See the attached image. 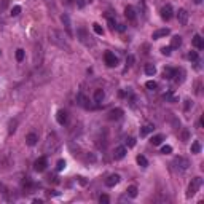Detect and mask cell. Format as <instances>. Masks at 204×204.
I'll return each mask as SVG.
<instances>
[{
  "mask_svg": "<svg viewBox=\"0 0 204 204\" xmlns=\"http://www.w3.org/2000/svg\"><path fill=\"white\" fill-rule=\"evenodd\" d=\"M61 21H62L64 27H66V32H67V35H69V37H72V35H73V32H72V22H70V18H69V14H66V13H64V14L61 16Z\"/></svg>",
  "mask_w": 204,
  "mask_h": 204,
  "instance_id": "8992f818",
  "label": "cell"
},
{
  "mask_svg": "<svg viewBox=\"0 0 204 204\" xmlns=\"http://www.w3.org/2000/svg\"><path fill=\"white\" fill-rule=\"evenodd\" d=\"M19 13H21V6H19V5H16V6H13V8H11V13H10V14L14 18V16H18Z\"/></svg>",
  "mask_w": 204,
  "mask_h": 204,
  "instance_id": "e575fe53",
  "label": "cell"
},
{
  "mask_svg": "<svg viewBox=\"0 0 204 204\" xmlns=\"http://www.w3.org/2000/svg\"><path fill=\"white\" fill-rule=\"evenodd\" d=\"M172 152V147L171 145H164L163 148H161V153H164V155H168V153H171Z\"/></svg>",
  "mask_w": 204,
  "mask_h": 204,
  "instance_id": "60d3db41",
  "label": "cell"
},
{
  "mask_svg": "<svg viewBox=\"0 0 204 204\" xmlns=\"http://www.w3.org/2000/svg\"><path fill=\"white\" fill-rule=\"evenodd\" d=\"M136 145V139L134 137H128L126 139V147H134Z\"/></svg>",
  "mask_w": 204,
  "mask_h": 204,
  "instance_id": "f35d334b",
  "label": "cell"
},
{
  "mask_svg": "<svg viewBox=\"0 0 204 204\" xmlns=\"http://www.w3.org/2000/svg\"><path fill=\"white\" fill-rule=\"evenodd\" d=\"M137 164L142 166V168H147V166H148V160L145 158L144 155H139V156H137Z\"/></svg>",
  "mask_w": 204,
  "mask_h": 204,
  "instance_id": "4316f807",
  "label": "cell"
},
{
  "mask_svg": "<svg viewBox=\"0 0 204 204\" xmlns=\"http://www.w3.org/2000/svg\"><path fill=\"white\" fill-rule=\"evenodd\" d=\"M104 96H105V92L102 91V89H96V92H94V100L97 102H102V99H104Z\"/></svg>",
  "mask_w": 204,
  "mask_h": 204,
  "instance_id": "484cf974",
  "label": "cell"
},
{
  "mask_svg": "<svg viewBox=\"0 0 204 204\" xmlns=\"http://www.w3.org/2000/svg\"><path fill=\"white\" fill-rule=\"evenodd\" d=\"M48 37H50V42H51V43H54L56 46H59V48L66 50V51H70V46H69V43L66 42V39H64V34H62V32L51 29L50 34H48Z\"/></svg>",
  "mask_w": 204,
  "mask_h": 204,
  "instance_id": "6da1fadb",
  "label": "cell"
},
{
  "mask_svg": "<svg viewBox=\"0 0 204 204\" xmlns=\"http://www.w3.org/2000/svg\"><path fill=\"white\" fill-rule=\"evenodd\" d=\"M177 19H179V22H180L182 26L187 24V22H188V13H187V10L180 8V10L177 11Z\"/></svg>",
  "mask_w": 204,
  "mask_h": 204,
  "instance_id": "7c38bea8",
  "label": "cell"
},
{
  "mask_svg": "<svg viewBox=\"0 0 204 204\" xmlns=\"http://www.w3.org/2000/svg\"><path fill=\"white\" fill-rule=\"evenodd\" d=\"M199 126H201V128L204 126V116H201V118H199Z\"/></svg>",
  "mask_w": 204,
  "mask_h": 204,
  "instance_id": "bcb514c9",
  "label": "cell"
},
{
  "mask_svg": "<svg viewBox=\"0 0 204 204\" xmlns=\"http://www.w3.org/2000/svg\"><path fill=\"white\" fill-rule=\"evenodd\" d=\"M99 202H102V204H108V202H110V198L107 196V194H100Z\"/></svg>",
  "mask_w": 204,
  "mask_h": 204,
  "instance_id": "8d00e7d4",
  "label": "cell"
},
{
  "mask_svg": "<svg viewBox=\"0 0 204 204\" xmlns=\"http://www.w3.org/2000/svg\"><path fill=\"white\" fill-rule=\"evenodd\" d=\"M172 16H174V13H172V6L171 5H166V6L161 8V18L164 21H169Z\"/></svg>",
  "mask_w": 204,
  "mask_h": 204,
  "instance_id": "30bf717a",
  "label": "cell"
},
{
  "mask_svg": "<svg viewBox=\"0 0 204 204\" xmlns=\"http://www.w3.org/2000/svg\"><path fill=\"white\" fill-rule=\"evenodd\" d=\"M34 62H35V66H40V64H42V45H40V43H35Z\"/></svg>",
  "mask_w": 204,
  "mask_h": 204,
  "instance_id": "52a82bcc",
  "label": "cell"
},
{
  "mask_svg": "<svg viewBox=\"0 0 204 204\" xmlns=\"http://www.w3.org/2000/svg\"><path fill=\"white\" fill-rule=\"evenodd\" d=\"M166 35H169V29H158V31L153 32V39L158 40V39H161V37H166Z\"/></svg>",
  "mask_w": 204,
  "mask_h": 204,
  "instance_id": "ffe728a7",
  "label": "cell"
},
{
  "mask_svg": "<svg viewBox=\"0 0 204 204\" xmlns=\"http://www.w3.org/2000/svg\"><path fill=\"white\" fill-rule=\"evenodd\" d=\"M64 169H66V161H64V160H59L58 164H56V171L61 172V171H64Z\"/></svg>",
  "mask_w": 204,
  "mask_h": 204,
  "instance_id": "836d02e7",
  "label": "cell"
},
{
  "mask_svg": "<svg viewBox=\"0 0 204 204\" xmlns=\"http://www.w3.org/2000/svg\"><path fill=\"white\" fill-rule=\"evenodd\" d=\"M56 120H58V123H59L61 126L66 124V123H67V112H66V110H59L58 115H56Z\"/></svg>",
  "mask_w": 204,
  "mask_h": 204,
  "instance_id": "ac0fdd59",
  "label": "cell"
},
{
  "mask_svg": "<svg viewBox=\"0 0 204 204\" xmlns=\"http://www.w3.org/2000/svg\"><path fill=\"white\" fill-rule=\"evenodd\" d=\"M24 54H26L24 50H21V48L16 50V61H18V62H22V61H24Z\"/></svg>",
  "mask_w": 204,
  "mask_h": 204,
  "instance_id": "4dcf8cb0",
  "label": "cell"
},
{
  "mask_svg": "<svg viewBox=\"0 0 204 204\" xmlns=\"http://www.w3.org/2000/svg\"><path fill=\"white\" fill-rule=\"evenodd\" d=\"M16 126H18V120H11L10 126H8V134H10V136L16 133Z\"/></svg>",
  "mask_w": 204,
  "mask_h": 204,
  "instance_id": "83f0119b",
  "label": "cell"
},
{
  "mask_svg": "<svg viewBox=\"0 0 204 204\" xmlns=\"http://www.w3.org/2000/svg\"><path fill=\"white\" fill-rule=\"evenodd\" d=\"M126 191H128V196L129 198H136L137 196V187H136V185H129Z\"/></svg>",
  "mask_w": 204,
  "mask_h": 204,
  "instance_id": "cb8c5ba5",
  "label": "cell"
},
{
  "mask_svg": "<svg viewBox=\"0 0 204 204\" xmlns=\"http://www.w3.org/2000/svg\"><path fill=\"white\" fill-rule=\"evenodd\" d=\"M92 29H94V32H96L97 35H102V34H104V29H102V27H100V24H97V22H94V24H92Z\"/></svg>",
  "mask_w": 204,
  "mask_h": 204,
  "instance_id": "d6a6232c",
  "label": "cell"
},
{
  "mask_svg": "<svg viewBox=\"0 0 204 204\" xmlns=\"http://www.w3.org/2000/svg\"><path fill=\"white\" fill-rule=\"evenodd\" d=\"M107 21H108V26H110V29H112V31H115L116 29V22H115V19H113V18H107Z\"/></svg>",
  "mask_w": 204,
  "mask_h": 204,
  "instance_id": "d590c367",
  "label": "cell"
},
{
  "mask_svg": "<svg viewBox=\"0 0 204 204\" xmlns=\"http://www.w3.org/2000/svg\"><path fill=\"white\" fill-rule=\"evenodd\" d=\"M153 129H155L153 124H145V126L141 129V137H145V136H148L150 133H153Z\"/></svg>",
  "mask_w": 204,
  "mask_h": 204,
  "instance_id": "44dd1931",
  "label": "cell"
},
{
  "mask_svg": "<svg viewBox=\"0 0 204 204\" xmlns=\"http://www.w3.org/2000/svg\"><path fill=\"white\" fill-rule=\"evenodd\" d=\"M201 183H202L201 177H194V179H191V182H190V185H188V191H187V196H188V198L194 196V194L198 193V190L201 188Z\"/></svg>",
  "mask_w": 204,
  "mask_h": 204,
  "instance_id": "3957f363",
  "label": "cell"
},
{
  "mask_svg": "<svg viewBox=\"0 0 204 204\" xmlns=\"http://www.w3.org/2000/svg\"><path fill=\"white\" fill-rule=\"evenodd\" d=\"M77 104L83 108H91V104H89V99L83 94V92H78L77 94Z\"/></svg>",
  "mask_w": 204,
  "mask_h": 204,
  "instance_id": "5b68a950",
  "label": "cell"
},
{
  "mask_svg": "<svg viewBox=\"0 0 204 204\" xmlns=\"http://www.w3.org/2000/svg\"><path fill=\"white\" fill-rule=\"evenodd\" d=\"M163 99L164 100H169V102H175V100H177V97H175L172 92H166V94L163 96Z\"/></svg>",
  "mask_w": 204,
  "mask_h": 204,
  "instance_id": "1f68e13d",
  "label": "cell"
},
{
  "mask_svg": "<svg viewBox=\"0 0 204 204\" xmlns=\"http://www.w3.org/2000/svg\"><path fill=\"white\" fill-rule=\"evenodd\" d=\"M193 46L196 50H202L204 48V39H202L199 34H196V35L193 37Z\"/></svg>",
  "mask_w": 204,
  "mask_h": 204,
  "instance_id": "5bb4252c",
  "label": "cell"
},
{
  "mask_svg": "<svg viewBox=\"0 0 204 204\" xmlns=\"http://www.w3.org/2000/svg\"><path fill=\"white\" fill-rule=\"evenodd\" d=\"M123 116V110L121 108H113V110H110V113H108V120H120Z\"/></svg>",
  "mask_w": 204,
  "mask_h": 204,
  "instance_id": "e0dca14e",
  "label": "cell"
},
{
  "mask_svg": "<svg viewBox=\"0 0 204 204\" xmlns=\"http://www.w3.org/2000/svg\"><path fill=\"white\" fill-rule=\"evenodd\" d=\"M145 86H147L148 89H150V91H155L156 88H158V83H156V81H153V80H148V81L145 83Z\"/></svg>",
  "mask_w": 204,
  "mask_h": 204,
  "instance_id": "f546056e",
  "label": "cell"
},
{
  "mask_svg": "<svg viewBox=\"0 0 204 204\" xmlns=\"http://www.w3.org/2000/svg\"><path fill=\"white\" fill-rule=\"evenodd\" d=\"M126 62H128V66L131 67L133 64H134V56H128V59H126Z\"/></svg>",
  "mask_w": 204,
  "mask_h": 204,
  "instance_id": "b9f144b4",
  "label": "cell"
},
{
  "mask_svg": "<svg viewBox=\"0 0 204 204\" xmlns=\"http://www.w3.org/2000/svg\"><path fill=\"white\" fill-rule=\"evenodd\" d=\"M174 75H175V69L166 67V69L163 70V77H164L166 80H172V78H174Z\"/></svg>",
  "mask_w": 204,
  "mask_h": 204,
  "instance_id": "d6986e66",
  "label": "cell"
},
{
  "mask_svg": "<svg viewBox=\"0 0 204 204\" xmlns=\"http://www.w3.org/2000/svg\"><path fill=\"white\" fill-rule=\"evenodd\" d=\"M37 142H39V136H37L35 133H29L26 136V144L29 145V147H34Z\"/></svg>",
  "mask_w": 204,
  "mask_h": 204,
  "instance_id": "9a60e30c",
  "label": "cell"
},
{
  "mask_svg": "<svg viewBox=\"0 0 204 204\" xmlns=\"http://www.w3.org/2000/svg\"><path fill=\"white\" fill-rule=\"evenodd\" d=\"M77 5H78L80 8H83V6L86 5V0H77Z\"/></svg>",
  "mask_w": 204,
  "mask_h": 204,
  "instance_id": "7bdbcfd3",
  "label": "cell"
},
{
  "mask_svg": "<svg viewBox=\"0 0 204 204\" xmlns=\"http://www.w3.org/2000/svg\"><path fill=\"white\" fill-rule=\"evenodd\" d=\"M182 139H183V141H188V131H187V129L182 133Z\"/></svg>",
  "mask_w": 204,
  "mask_h": 204,
  "instance_id": "ee69618b",
  "label": "cell"
},
{
  "mask_svg": "<svg viewBox=\"0 0 204 204\" xmlns=\"http://www.w3.org/2000/svg\"><path fill=\"white\" fill-rule=\"evenodd\" d=\"M194 3H196V5H199V3H202V0H194Z\"/></svg>",
  "mask_w": 204,
  "mask_h": 204,
  "instance_id": "7dc6e473",
  "label": "cell"
},
{
  "mask_svg": "<svg viewBox=\"0 0 204 204\" xmlns=\"http://www.w3.org/2000/svg\"><path fill=\"white\" fill-rule=\"evenodd\" d=\"M188 59H190V61H194V62H198V53H196V51H191V53L188 54Z\"/></svg>",
  "mask_w": 204,
  "mask_h": 204,
  "instance_id": "74e56055",
  "label": "cell"
},
{
  "mask_svg": "<svg viewBox=\"0 0 204 204\" xmlns=\"http://www.w3.org/2000/svg\"><path fill=\"white\" fill-rule=\"evenodd\" d=\"M190 108V100H185V110Z\"/></svg>",
  "mask_w": 204,
  "mask_h": 204,
  "instance_id": "f6af8a7d",
  "label": "cell"
},
{
  "mask_svg": "<svg viewBox=\"0 0 204 204\" xmlns=\"http://www.w3.org/2000/svg\"><path fill=\"white\" fill-rule=\"evenodd\" d=\"M174 164L177 166L179 169H182V171H185V169H188V166H190V163H188V160L187 158H183V156H179V158H175V161H174Z\"/></svg>",
  "mask_w": 204,
  "mask_h": 204,
  "instance_id": "8fae6325",
  "label": "cell"
},
{
  "mask_svg": "<svg viewBox=\"0 0 204 204\" xmlns=\"http://www.w3.org/2000/svg\"><path fill=\"white\" fill-rule=\"evenodd\" d=\"M180 45H182V37L174 35V37H172V40H171V48H179Z\"/></svg>",
  "mask_w": 204,
  "mask_h": 204,
  "instance_id": "7402d4cb",
  "label": "cell"
},
{
  "mask_svg": "<svg viewBox=\"0 0 204 204\" xmlns=\"http://www.w3.org/2000/svg\"><path fill=\"white\" fill-rule=\"evenodd\" d=\"M163 141H164V136H161V134H156V136H153V137L150 139L152 145H161Z\"/></svg>",
  "mask_w": 204,
  "mask_h": 204,
  "instance_id": "603a6c76",
  "label": "cell"
},
{
  "mask_svg": "<svg viewBox=\"0 0 204 204\" xmlns=\"http://www.w3.org/2000/svg\"><path fill=\"white\" fill-rule=\"evenodd\" d=\"M171 46H163V48H161V53L164 54V56H169V54H171Z\"/></svg>",
  "mask_w": 204,
  "mask_h": 204,
  "instance_id": "ab89813d",
  "label": "cell"
},
{
  "mask_svg": "<svg viewBox=\"0 0 204 204\" xmlns=\"http://www.w3.org/2000/svg\"><path fill=\"white\" fill-rule=\"evenodd\" d=\"M46 164H48V161H46V158L45 156H42V158H39L35 163H34V168H35V171L37 172H42V171H45L46 169Z\"/></svg>",
  "mask_w": 204,
  "mask_h": 204,
  "instance_id": "ba28073f",
  "label": "cell"
},
{
  "mask_svg": "<svg viewBox=\"0 0 204 204\" xmlns=\"http://www.w3.org/2000/svg\"><path fill=\"white\" fill-rule=\"evenodd\" d=\"M77 37H78V40L83 43V45H86V46H92L94 45V40H91V35L88 34V31L85 29V27H80V29L77 31Z\"/></svg>",
  "mask_w": 204,
  "mask_h": 204,
  "instance_id": "7a4b0ae2",
  "label": "cell"
},
{
  "mask_svg": "<svg viewBox=\"0 0 204 204\" xmlns=\"http://www.w3.org/2000/svg\"><path fill=\"white\" fill-rule=\"evenodd\" d=\"M145 73H147V75H150V77H153L156 73V67L153 66V64H147V66H145Z\"/></svg>",
  "mask_w": 204,
  "mask_h": 204,
  "instance_id": "d4e9b609",
  "label": "cell"
},
{
  "mask_svg": "<svg viewBox=\"0 0 204 204\" xmlns=\"http://www.w3.org/2000/svg\"><path fill=\"white\" fill-rule=\"evenodd\" d=\"M104 61H105V64H107L108 67H116L118 66V58L115 56L112 51H107L104 54Z\"/></svg>",
  "mask_w": 204,
  "mask_h": 204,
  "instance_id": "277c9868",
  "label": "cell"
},
{
  "mask_svg": "<svg viewBox=\"0 0 204 204\" xmlns=\"http://www.w3.org/2000/svg\"><path fill=\"white\" fill-rule=\"evenodd\" d=\"M124 16L128 18V21L134 22V21H136V10H134L133 6H126V8H124Z\"/></svg>",
  "mask_w": 204,
  "mask_h": 204,
  "instance_id": "2e32d148",
  "label": "cell"
},
{
  "mask_svg": "<svg viewBox=\"0 0 204 204\" xmlns=\"http://www.w3.org/2000/svg\"><path fill=\"white\" fill-rule=\"evenodd\" d=\"M120 183V175L118 174H112V175H108V179L105 180V185L107 187H115V185H118Z\"/></svg>",
  "mask_w": 204,
  "mask_h": 204,
  "instance_id": "4fadbf2b",
  "label": "cell"
},
{
  "mask_svg": "<svg viewBox=\"0 0 204 204\" xmlns=\"http://www.w3.org/2000/svg\"><path fill=\"white\" fill-rule=\"evenodd\" d=\"M201 152V144L196 141V142H193L191 144V153H194V155H196V153H199Z\"/></svg>",
  "mask_w": 204,
  "mask_h": 204,
  "instance_id": "f1b7e54d",
  "label": "cell"
},
{
  "mask_svg": "<svg viewBox=\"0 0 204 204\" xmlns=\"http://www.w3.org/2000/svg\"><path fill=\"white\" fill-rule=\"evenodd\" d=\"M126 153H128L126 147H124V145H120V147L115 148V152H113V158H115V160H123L124 156H126Z\"/></svg>",
  "mask_w": 204,
  "mask_h": 204,
  "instance_id": "9c48e42d",
  "label": "cell"
},
{
  "mask_svg": "<svg viewBox=\"0 0 204 204\" xmlns=\"http://www.w3.org/2000/svg\"><path fill=\"white\" fill-rule=\"evenodd\" d=\"M3 190H5V188H3V185H2V183H0V191H3Z\"/></svg>",
  "mask_w": 204,
  "mask_h": 204,
  "instance_id": "c3c4849f",
  "label": "cell"
}]
</instances>
